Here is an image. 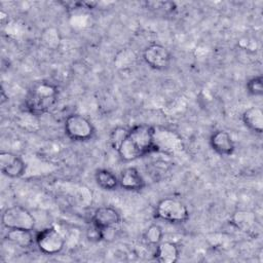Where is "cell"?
Wrapping results in <instances>:
<instances>
[{
  "mask_svg": "<svg viewBox=\"0 0 263 263\" xmlns=\"http://www.w3.org/2000/svg\"><path fill=\"white\" fill-rule=\"evenodd\" d=\"M153 152H155L154 126L145 123L128 128L125 140L117 150L120 159L124 162L134 161Z\"/></svg>",
  "mask_w": 263,
  "mask_h": 263,
  "instance_id": "1",
  "label": "cell"
},
{
  "mask_svg": "<svg viewBox=\"0 0 263 263\" xmlns=\"http://www.w3.org/2000/svg\"><path fill=\"white\" fill-rule=\"evenodd\" d=\"M59 90L55 84L49 81H38L31 87L25 102L26 111L36 117L47 113L58 101Z\"/></svg>",
  "mask_w": 263,
  "mask_h": 263,
  "instance_id": "2",
  "label": "cell"
},
{
  "mask_svg": "<svg viewBox=\"0 0 263 263\" xmlns=\"http://www.w3.org/2000/svg\"><path fill=\"white\" fill-rule=\"evenodd\" d=\"M155 217L171 224H183L188 221L190 214L184 202L174 197H165L157 202Z\"/></svg>",
  "mask_w": 263,
  "mask_h": 263,
  "instance_id": "3",
  "label": "cell"
},
{
  "mask_svg": "<svg viewBox=\"0 0 263 263\" xmlns=\"http://www.w3.org/2000/svg\"><path fill=\"white\" fill-rule=\"evenodd\" d=\"M66 136L75 142H85L95 136L96 129L92 122L85 116L73 113L70 114L64 123Z\"/></svg>",
  "mask_w": 263,
  "mask_h": 263,
  "instance_id": "4",
  "label": "cell"
},
{
  "mask_svg": "<svg viewBox=\"0 0 263 263\" xmlns=\"http://www.w3.org/2000/svg\"><path fill=\"white\" fill-rule=\"evenodd\" d=\"M1 222L6 229L34 230L35 227V218L30 211L22 205L6 208L2 213Z\"/></svg>",
  "mask_w": 263,
  "mask_h": 263,
  "instance_id": "5",
  "label": "cell"
},
{
  "mask_svg": "<svg viewBox=\"0 0 263 263\" xmlns=\"http://www.w3.org/2000/svg\"><path fill=\"white\" fill-rule=\"evenodd\" d=\"M35 245L45 255H55L63 251L65 237L55 227H46L36 233Z\"/></svg>",
  "mask_w": 263,
  "mask_h": 263,
  "instance_id": "6",
  "label": "cell"
},
{
  "mask_svg": "<svg viewBox=\"0 0 263 263\" xmlns=\"http://www.w3.org/2000/svg\"><path fill=\"white\" fill-rule=\"evenodd\" d=\"M144 62L154 70H164L168 68L172 54L170 50L162 44L151 43L145 47L142 53Z\"/></svg>",
  "mask_w": 263,
  "mask_h": 263,
  "instance_id": "7",
  "label": "cell"
},
{
  "mask_svg": "<svg viewBox=\"0 0 263 263\" xmlns=\"http://www.w3.org/2000/svg\"><path fill=\"white\" fill-rule=\"evenodd\" d=\"M0 168L3 175L15 179L25 175L27 165L20 155L10 151H1Z\"/></svg>",
  "mask_w": 263,
  "mask_h": 263,
  "instance_id": "8",
  "label": "cell"
},
{
  "mask_svg": "<svg viewBox=\"0 0 263 263\" xmlns=\"http://www.w3.org/2000/svg\"><path fill=\"white\" fill-rule=\"evenodd\" d=\"M154 147L155 152L174 153L182 148L181 138L166 128L154 127Z\"/></svg>",
  "mask_w": 263,
  "mask_h": 263,
  "instance_id": "9",
  "label": "cell"
},
{
  "mask_svg": "<svg viewBox=\"0 0 263 263\" xmlns=\"http://www.w3.org/2000/svg\"><path fill=\"white\" fill-rule=\"evenodd\" d=\"M210 145L221 156H230L235 150V144L231 135L224 129H218L211 135Z\"/></svg>",
  "mask_w": 263,
  "mask_h": 263,
  "instance_id": "10",
  "label": "cell"
},
{
  "mask_svg": "<svg viewBox=\"0 0 263 263\" xmlns=\"http://www.w3.org/2000/svg\"><path fill=\"white\" fill-rule=\"evenodd\" d=\"M90 221L100 228L105 229L120 224L121 216L119 212L112 206H100L93 212Z\"/></svg>",
  "mask_w": 263,
  "mask_h": 263,
  "instance_id": "11",
  "label": "cell"
},
{
  "mask_svg": "<svg viewBox=\"0 0 263 263\" xmlns=\"http://www.w3.org/2000/svg\"><path fill=\"white\" fill-rule=\"evenodd\" d=\"M118 180L119 187L126 191H140L146 185L142 174L134 166H128L122 170Z\"/></svg>",
  "mask_w": 263,
  "mask_h": 263,
  "instance_id": "12",
  "label": "cell"
},
{
  "mask_svg": "<svg viewBox=\"0 0 263 263\" xmlns=\"http://www.w3.org/2000/svg\"><path fill=\"white\" fill-rule=\"evenodd\" d=\"M180 249L176 242L161 241L156 246L154 258L159 263H175L179 260Z\"/></svg>",
  "mask_w": 263,
  "mask_h": 263,
  "instance_id": "13",
  "label": "cell"
},
{
  "mask_svg": "<svg viewBox=\"0 0 263 263\" xmlns=\"http://www.w3.org/2000/svg\"><path fill=\"white\" fill-rule=\"evenodd\" d=\"M245 126L253 133L262 134L263 132V111L258 106H251L241 115Z\"/></svg>",
  "mask_w": 263,
  "mask_h": 263,
  "instance_id": "14",
  "label": "cell"
},
{
  "mask_svg": "<svg viewBox=\"0 0 263 263\" xmlns=\"http://www.w3.org/2000/svg\"><path fill=\"white\" fill-rule=\"evenodd\" d=\"M256 214L249 210H237L230 217V224L239 231L247 232L254 228L256 224Z\"/></svg>",
  "mask_w": 263,
  "mask_h": 263,
  "instance_id": "15",
  "label": "cell"
},
{
  "mask_svg": "<svg viewBox=\"0 0 263 263\" xmlns=\"http://www.w3.org/2000/svg\"><path fill=\"white\" fill-rule=\"evenodd\" d=\"M35 236L33 230L29 229H7L5 238L11 243L21 248H30L35 245Z\"/></svg>",
  "mask_w": 263,
  "mask_h": 263,
  "instance_id": "16",
  "label": "cell"
},
{
  "mask_svg": "<svg viewBox=\"0 0 263 263\" xmlns=\"http://www.w3.org/2000/svg\"><path fill=\"white\" fill-rule=\"evenodd\" d=\"M97 185L106 191H113L119 187L118 177L107 168H99L95 173Z\"/></svg>",
  "mask_w": 263,
  "mask_h": 263,
  "instance_id": "17",
  "label": "cell"
},
{
  "mask_svg": "<svg viewBox=\"0 0 263 263\" xmlns=\"http://www.w3.org/2000/svg\"><path fill=\"white\" fill-rule=\"evenodd\" d=\"M144 240L150 246H157L162 241L163 230L158 224H151L143 234Z\"/></svg>",
  "mask_w": 263,
  "mask_h": 263,
  "instance_id": "18",
  "label": "cell"
},
{
  "mask_svg": "<svg viewBox=\"0 0 263 263\" xmlns=\"http://www.w3.org/2000/svg\"><path fill=\"white\" fill-rule=\"evenodd\" d=\"M127 133H128V128H126L124 126H116L115 128L112 129V132L110 133V137H109V143L113 150H115L117 152L120 145L125 140Z\"/></svg>",
  "mask_w": 263,
  "mask_h": 263,
  "instance_id": "19",
  "label": "cell"
},
{
  "mask_svg": "<svg viewBox=\"0 0 263 263\" xmlns=\"http://www.w3.org/2000/svg\"><path fill=\"white\" fill-rule=\"evenodd\" d=\"M40 40L46 47L55 48L60 43L59 31L54 28H47L45 31H43Z\"/></svg>",
  "mask_w": 263,
  "mask_h": 263,
  "instance_id": "20",
  "label": "cell"
},
{
  "mask_svg": "<svg viewBox=\"0 0 263 263\" xmlns=\"http://www.w3.org/2000/svg\"><path fill=\"white\" fill-rule=\"evenodd\" d=\"M146 7L160 13H172L176 10V4L171 1H147L145 2Z\"/></svg>",
  "mask_w": 263,
  "mask_h": 263,
  "instance_id": "21",
  "label": "cell"
},
{
  "mask_svg": "<svg viewBox=\"0 0 263 263\" xmlns=\"http://www.w3.org/2000/svg\"><path fill=\"white\" fill-rule=\"evenodd\" d=\"M247 91L253 97H261L263 95V77L261 75L250 78L247 82Z\"/></svg>",
  "mask_w": 263,
  "mask_h": 263,
  "instance_id": "22",
  "label": "cell"
},
{
  "mask_svg": "<svg viewBox=\"0 0 263 263\" xmlns=\"http://www.w3.org/2000/svg\"><path fill=\"white\" fill-rule=\"evenodd\" d=\"M86 237L88 240L97 242L103 240V229L90 221L86 229Z\"/></svg>",
  "mask_w": 263,
  "mask_h": 263,
  "instance_id": "23",
  "label": "cell"
},
{
  "mask_svg": "<svg viewBox=\"0 0 263 263\" xmlns=\"http://www.w3.org/2000/svg\"><path fill=\"white\" fill-rule=\"evenodd\" d=\"M8 100V97H5V93H4V89H2L1 91V104H4L5 101Z\"/></svg>",
  "mask_w": 263,
  "mask_h": 263,
  "instance_id": "24",
  "label": "cell"
}]
</instances>
